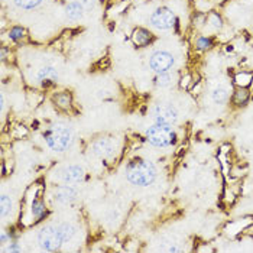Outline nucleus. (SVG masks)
Here are the masks:
<instances>
[{"instance_id": "8", "label": "nucleus", "mask_w": 253, "mask_h": 253, "mask_svg": "<svg viewBox=\"0 0 253 253\" xmlns=\"http://www.w3.org/2000/svg\"><path fill=\"white\" fill-rule=\"evenodd\" d=\"M77 195V190L73 188L71 185H61V187H57L54 191V198L61 204H70L76 201Z\"/></svg>"}, {"instance_id": "15", "label": "nucleus", "mask_w": 253, "mask_h": 253, "mask_svg": "<svg viewBox=\"0 0 253 253\" xmlns=\"http://www.w3.org/2000/svg\"><path fill=\"white\" fill-rule=\"evenodd\" d=\"M32 214L37 218V221L43 218L45 214H46V207L41 200H34V203H32Z\"/></svg>"}, {"instance_id": "26", "label": "nucleus", "mask_w": 253, "mask_h": 253, "mask_svg": "<svg viewBox=\"0 0 253 253\" xmlns=\"http://www.w3.org/2000/svg\"><path fill=\"white\" fill-rule=\"evenodd\" d=\"M210 23L214 26L215 29H220V28H221V19H220L215 13H211V15H210Z\"/></svg>"}, {"instance_id": "23", "label": "nucleus", "mask_w": 253, "mask_h": 253, "mask_svg": "<svg viewBox=\"0 0 253 253\" xmlns=\"http://www.w3.org/2000/svg\"><path fill=\"white\" fill-rule=\"evenodd\" d=\"M25 37V29L20 28V26H15L9 31V38L12 41H19Z\"/></svg>"}, {"instance_id": "6", "label": "nucleus", "mask_w": 253, "mask_h": 253, "mask_svg": "<svg viewBox=\"0 0 253 253\" xmlns=\"http://www.w3.org/2000/svg\"><path fill=\"white\" fill-rule=\"evenodd\" d=\"M174 64H175L174 55L167 51H156L149 59V67H151V70L155 71L156 74L169 73L171 68L174 67Z\"/></svg>"}, {"instance_id": "25", "label": "nucleus", "mask_w": 253, "mask_h": 253, "mask_svg": "<svg viewBox=\"0 0 253 253\" xmlns=\"http://www.w3.org/2000/svg\"><path fill=\"white\" fill-rule=\"evenodd\" d=\"M77 1L83 4V7H84L85 10H91V9L96 6V0H77Z\"/></svg>"}, {"instance_id": "22", "label": "nucleus", "mask_w": 253, "mask_h": 253, "mask_svg": "<svg viewBox=\"0 0 253 253\" xmlns=\"http://www.w3.org/2000/svg\"><path fill=\"white\" fill-rule=\"evenodd\" d=\"M251 81H252V74L251 73H240V74L236 76V84H239L240 87H246Z\"/></svg>"}, {"instance_id": "20", "label": "nucleus", "mask_w": 253, "mask_h": 253, "mask_svg": "<svg viewBox=\"0 0 253 253\" xmlns=\"http://www.w3.org/2000/svg\"><path fill=\"white\" fill-rule=\"evenodd\" d=\"M59 227H61V232L64 234V240L65 242L70 240L76 234V227L73 224H70V223H62V224H59Z\"/></svg>"}, {"instance_id": "19", "label": "nucleus", "mask_w": 253, "mask_h": 253, "mask_svg": "<svg viewBox=\"0 0 253 253\" xmlns=\"http://www.w3.org/2000/svg\"><path fill=\"white\" fill-rule=\"evenodd\" d=\"M0 211H1V217H6L7 213L12 210V200H10V197H7V195H1V198H0Z\"/></svg>"}, {"instance_id": "21", "label": "nucleus", "mask_w": 253, "mask_h": 253, "mask_svg": "<svg viewBox=\"0 0 253 253\" xmlns=\"http://www.w3.org/2000/svg\"><path fill=\"white\" fill-rule=\"evenodd\" d=\"M248 98H249L248 90H246V88H239V90L234 93L233 101L236 104H245V103L248 101Z\"/></svg>"}, {"instance_id": "5", "label": "nucleus", "mask_w": 253, "mask_h": 253, "mask_svg": "<svg viewBox=\"0 0 253 253\" xmlns=\"http://www.w3.org/2000/svg\"><path fill=\"white\" fill-rule=\"evenodd\" d=\"M149 22L158 31H169L175 26V15L168 7H159L151 15Z\"/></svg>"}, {"instance_id": "16", "label": "nucleus", "mask_w": 253, "mask_h": 253, "mask_svg": "<svg viewBox=\"0 0 253 253\" xmlns=\"http://www.w3.org/2000/svg\"><path fill=\"white\" fill-rule=\"evenodd\" d=\"M55 103H57V106L58 107H61V109H68L70 107V104H71V100H73V97H71V94L70 93H59V94H57L55 96Z\"/></svg>"}, {"instance_id": "7", "label": "nucleus", "mask_w": 253, "mask_h": 253, "mask_svg": "<svg viewBox=\"0 0 253 253\" xmlns=\"http://www.w3.org/2000/svg\"><path fill=\"white\" fill-rule=\"evenodd\" d=\"M152 116L155 123H162V125H175L176 120H178V112L172 104H167V103H162V104H156L152 109Z\"/></svg>"}, {"instance_id": "14", "label": "nucleus", "mask_w": 253, "mask_h": 253, "mask_svg": "<svg viewBox=\"0 0 253 253\" xmlns=\"http://www.w3.org/2000/svg\"><path fill=\"white\" fill-rule=\"evenodd\" d=\"M211 97H213V101H214V103H217V104H223V103H226V101H227L229 93H227L226 87L218 85V87H215L214 90H213Z\"/></svg>"}, {"instance_id": "1", "label": "nucleus", "mask_w": 253, "mask_h": 253, "mask_svg": "<svg viewBox=\"0 0 253 253\" xmlns=\"http://www.w3.org/2000/svg\"><path fill=\"white\" fill-rule=\"evenodd\" d=\"M126 176H127L129 182H132L133 185L148 187L155 181V165L146 159H135L127 165Z\"/></svg>"}, {"instance_id": "18", "label": "nucleus", "mask_w": 253, "mask_h": 253, "mask_svg": "<svg viewBox=\"0 0 253 253\" xmlns=\"http://www.w3.org/2000/svg\"><path fill=\"white\" fill-rule=\"evenodd\" d=\"M172 84V77L169 73H164V74H156L155 85L158 87H168Z\"/></svg>"}, {"instance_id": "17", "label": "nucleus", "mask_w": 253, "mask_h": 253, "mask_svg": "<svg viewBox=\"0 0 253 253\" xmlns=\"http://www.w3.org/2000/svg\"><path fill=\"white\" fill-rule=\"evenodd\" d=\"M13 3L19 7V9H25V10H31L38 7L42 3V0H13Z\"/></svg>"}, {"instance_id": "2", "label": "nucleus", "mask_w": 253, "mask_h": 253, "mask_svg": "<svg viewBox=\"0 0 253 253\" xmlns=\"http://www.w3.org/2000/svg\"><path fill=\"white\" fill-rule=\"evenodd\" d=\"M45 140H46L48 146L52 151L64 152L71 146V143L74 140V135H73V130L68 126L55 125V126H52V127H49L46 130Z\"/></svg>"}, {"instance_id": "13", "label": "nucleus", "mask_w": 253, "mask_h": 253, "mask_svg": "<svg viewBox=\"0 0 253 253\" xmlns=\"http://www.w3.org/2000/svg\"><path fill=\"white\" fill-rule=\"evenodd\" d=\"M152 34L148 31V29H143V28H137L133 31L132 34V41L133 43L137 46H146L152 42Z\"/></svg>"}, {"instance_id": "28", "label": "nucleus", "mask_w": 253, "mask_h": 253, "mask_svg": "<svg viewBox=\"0 0 253 253\" xmlns=\"http://www.w3.org/2000/svg\"><path fill=\"white\" fill-rule=\"evenodd\" d=\"M20 251H22V249H20V248H18L15 243H13V245H10V246L6 249V252H20Z\"/></svg>"}, {"instance_id": "24", "label": "nucleus", "mask_w": 253, "mask_h": 253, "mask_svg": "<svg viewBox=\"0 0 253 253\" xmlns=\"http://www.w3.org/2000/svg\"><path fill=\"white\" fill-rule=\"evenodd\" d=\"M210 46H211V39L210 38H200L197 41L198 49H209Z\"/></svg>"}, {"instance_id": "12", "label": "nucleus", "mask_w": 253, "mask_h": 253, "mask_svg": "<svg viewBox=\"0 0 253 253\" xmlns=\"http://www.w3.org/2000/svg\"><path fill=\"white\" fill-rule=\"evenodd\" d=\"M84 12H85V9L83 7L81 3H78L77 0L70 1L65 6V16H67V19L71 20V22H77V20L81 19L84 16Z\"/></svg>"}, {"instance_id": "27", "label": "nucleus", "mask_w": 253, "mask_h": 253, "mask_svg": "<svg viewBox=\"0 0 253 253\" xmlns=\"http://www.w3.org/2000/svg\"><path fill=\"white\" fill-rule=\"evenodd\" d=\"M190 80H191V76H188V74H187L185 77L181 78V83H179V84H181V87H184V88H185V87L188 85V83H190Z\"/></svg>"}, {"instance_id": "10", "label": "nucleus", "mask_w": 253, "mask_h": 253, "mask_svg": "<svg viewBox=\"0 0 253 253\" xmlns=\"http://www.w3.org/2000/svg\"><path fill=\"white\" fill-rule=\"evenodd\" d=\"M93 152L100 158H109L115 152V145L110 139H98L93 143Z\"/></svg>"}, {"instance_id": "3", "label": "nucleus", "mask_w": 253, "mask_h": 253, "mask_svg": "<svg viewBox=\"0 0 253 253\" xmlns=\"http://www.w3.org/2000/svg\"><path fill=\"white\" fill-rule=\"evenodd\" d=\"M146 139L151 145L156 148H167L175 143V130L169 125L155 123L146 130Z\"/></svg>"}, {"instance_id": "4", "label": "nucleus", "mask_w": 253, "mask_h": 253, "mask_svg": "<svg viewBox=\"0 0 253 253\" xmlns=\"http://www.w3.org/2000/svg\"><path fill=\"white\" fill-rule=\"evenodd\" d=\"M64 242V234L59 226H45L38 233L39 246L46 252H57Z\"/></svg>"}, {"instance_id": "9", "label": "nucleus", "mask_w": 253, "mask_h": 253, "mask_svg": "<svg viewBox=\"0 0 253 253\" xmlns=\"http://www.w3.org/2000/svg\"><path fill=\"white\" fill-rule=\"evenodd\" d=\"M61 179L65 184H77V182L84 179V171H83V168H80L77 165L65 167L61 171Z\"/></svg>"}, {"instance_id": "11", "label": "nucleus", "mask_w": 253, "mask_h": 253, "mask_svg": "<svg viewBox=\"0 0 253 253\" xmlns=\"http://www.w3.org/2000/svg\"><path fill=\"white\" fill-rule=\"evenodd\" d=\"M37 80H38L41 84H43V85L54 84L58 80V71L54 67H51V65L42 67L41 70H38V73H37Z\"/></svg>"}]
</instances>
